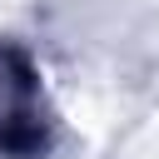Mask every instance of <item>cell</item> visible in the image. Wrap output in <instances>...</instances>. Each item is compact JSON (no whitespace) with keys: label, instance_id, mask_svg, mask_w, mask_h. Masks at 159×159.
<instances>
[{"label":"cell","instance_id":"obj_1","mask_svg":"<svg viewBox=\"0 0 159 159\" xmlns=\"http://www.w3.org/2000/svg\"><path fill=\"white\" fill-rule=\"evenodd\" d=\"M0 149L15 154V159H35V154L45 149V124H40L35 114H10V119L0 124Z\"/></svg>","mask_w":159,"mask_h":159}]
</instances>
